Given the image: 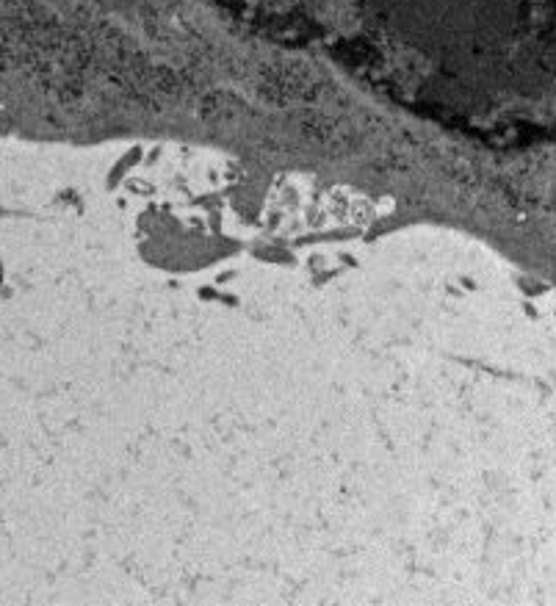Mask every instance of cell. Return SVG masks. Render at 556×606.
<instances>
[{
  "mask_svg": "<svg viewBox=\"0 0 556 606\" xmlns=\"http://www.w3.org/2000/svg\"><path fill=\"white\" fill-rule=\"evenodd\" d=\"M0 272H3V269H0Z\"/></svg>",
  "mask_w": 556,
  "mask_h": 606,
  "instance_id": "cell-1",
  "label": "cell"
}]
</instances>
